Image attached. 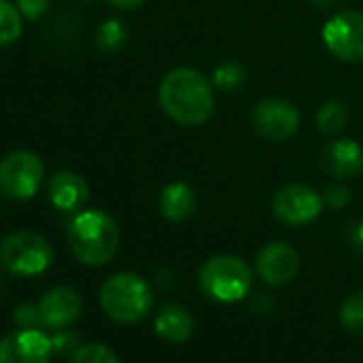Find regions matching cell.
<instances>
[{"label": "cell", "mask_w": 363, "mask_h": 363, "mask_svg": "<svg viewBox=\"0 0 363 363\" xmlns=\"http://www.w3.org/2000/svg\"><path fill=\"white\" fill-rule=\"evenodd\" d=\"M162 111L182 126H201L214 113V90L203 73L191 67L169 71L158 88Z\"/></svg>", "instance_id": "obj_1"}, {"label": "cell", "mask_w": 363, "mask_h": 363, "mask_svg": "<svg viewBox=\"0 0 363 363\" xmlns=\"http://www.w3.org/2000/svg\"><path fill=\"white\" fill-rule=\"evenodd\" d=\"M69 246L84 265H105L120 248L118 225L101 210L79 212L69 225Z\"/></svg>", "instance_id": "obj_2"}, {"label": "cell", "mask_w": 363, "mask_h": 363, "mask_svg": "<svg viewBox=\"0 0 363 363\" xmlns=\"http://www.w3.org/2000/svg\"><path fill=\"white\" fill-rule=\"evenodd\" d=\"M103 312L122 325H135L143 320L154 303V293L150 284L130 272H120L109 276L99 293Z\"/></svg>", "instance_id": "obj_3"}, {"label": "cell", "mask_w": 363, "mask_h": 363, "mask_svg": "<svg viewBox=\"0 0 363 363\" xmlns=\"http://www.w3.org/2000/svg\"><path fill=\"white\" fill-rule=\"evenodd\" d=\"M255 276L248 263L235 255H216L199 272L201 291L220 303L242 301L252 289Z\"/></svg>", "instance_id": "obj_4"}, {"label": "cell", "mask_w": 363, "mask_h": 363, "mask_svg": "<svg viewBox=\"0 0 363 363\" xmlns=\"http://www.w3.org/2000/svg\"><path fill=\"white\" fill-rule=\"evenodd\" d=\"M52 263V244L35 231H18L0 242V265L13 276H41Z\"/></svg>", "instance_id": "obj_5"}, {"label": "cell", "mask_w": 363, "mask_h": 363, "mask_svg": "<svg viewBox=\"0 0 363 363\" xmlns=\"http://www.w3.org/2000/svg\"><path fill=\"white\" fill-rule=\"evenodd\" d=\"M45 179L43 160L28 150H18L0 160V195L16 201L33 199Z\"/></svg>", "instance_id": "obj_6"}, {"label": "cell", "mask_w": 363, "mask_h": 363, "mask_svg": "<svg viewBox=\"0 0 363 363\" xmlns=\"http://www.w3.org/2000/svg\"><path fill=\"white\" fill-rule=\"evenodd\" d=\"M325 48L344 62L363 60V13L340 11L323 26Z\"/></svg>", "instance_id": "obj_7"}, {"label": "cell", "mask_w": 363, "mask_h": 363, "mask_svg": "<svg viewBox=\"0 0 363 363\" xmlns=\"http://www.w3.org/2000/svg\"><path fill=\"white\" fill-rule=\"evenodd\" d=\"M301 124L297 107L284 99H265L252 109V126L267 141L291 139Z\"/></svg>", "instance_id": "obj_8"}, {"label": "cell", "mask_w": 363, "mask_h": 363, "mask_svg": "<svg viewBox=\"0 0 363 363\" xmlns=\"http://www.w3.org/2000/svg\"><path fill=\"white\" fill-rule=\"evenodd\" d=\"M323 206V195L306 184H286L274 195V214L291 227L312 223L320 214Z\"/></svg>", "instance_id": "obj_9"}, {"label": "cell", "mask_w": 363, "mask_h": 363, "mask_svg": "<svg viewBox=\"0 0 363 363\" xmlns=\"http://www.w3.org/2000/svg\"><path fill=\"white\" fill-rule=\"evenodd\" d=\"M52 354V340L37 327L13 331L0 340V363H50Z\"/></svg>", "instance_id": "obj_10"}, {"label": "cell", "mask_w": 363, "mask_h": 363, "mask_svg": "<svg viewBox=\"0 0 363 363\" xmlns=\"http://www.w3.org/2000/svg\"><path fill=\"white\" fill-rule=\"evenodd\" d=\"M257 272L269 286H286L299 272V255L286 242H272L257 257Z\"/></svg>", "instance_id": "obj_11"}, {"label": "cell", "mask_w": 363, "mask_h": 363, "mask_svg": "<svg viewBox=\"0 0 363 363\" xmlns=\"http://www.w3.org/2000/svg\"><path fill=\"white\" fill-rule=\"evenodd\" d=\"M37 306H39L43 327L65 329V327H71L79 318L84 310V299L71 286H54L39 299Z\"/></svg>", "instance_id": "obj_12"}, {"label": "cell", "mask_w": 363, "mask_h": 363, "mask_svg": "<svg viewBox=\"0 0 363 363\" xmlns=\"http://www.w3.org/2000/svg\"><path fill=\"white\" fill-rule=\"evenodd\" d=\"M320 167L333 179H352L363 173V147L350 139L329 141L320 150Z\"/></svg>", "instance_id": "obj_13"}, {"label": "cell", "mask_w": 363, "mask_h": 363, "mask_svg": "<svg viewBox=\"0 0 363 363\" xmlns=\"http://www.w3.org/2000/svg\"><path fill=\"white\" fill-rule=\"evenodd\" d=\"M48 197L60 212H77L88 203L90 191L86 179L75 171H58L48 184Z\"/></svg>", "instance_id": "obj_14"}, {"label": "cell", "mask_w": 363, "mask_h": 363, "mask_svg": "<svg viewBox=\"0 0 363 363\" xmlns=\"http://www.w3.org/2000/svg\"><path fill=\"white\" fill-rule=\"evenodd\" d=\"M154 331L167 342L182 344L191 340L195 331V318L184 306L164 303L154 318Z\"/></svg>", "instance_id": "obj_15"}, {"label": "cell", "mask_w": 363, "mask_h": 363, "mask_svg": "<svg viewBox=\"0 0 363 363\" xmlns=\"http://www.w3.org/2000/svg\"><path fill=\"white\" fill-rule=\"evenodd\" d=\"M195 208H197V195L193 186L184 184V182H173V184H167L160 191L158 210L167 220L173 223L186 220L195 214Z\"/></svg>", "instance_id": "obj_16"}, {"label": "cell", "mask_w": 363, "mask_h": 363, "mask_svg": "<svg viewBox=\"0 0 363 363\" xmlns=\"http://www.w3.org/2000/svg\"><path fill=\"white\" fill-rule=\"evenodd\" d=\"M348 122V109L342 101L333 99L320 105L318 113H316V128L325 135V137H333L337 135Z\"/></svg>", "instance_id": "obj_17"}, {"label": "cell", "mask_w": 363, "mask_h": 363, "mask_svg": "<svg viewBox=\"0 0 363 363\" xmlns=\"http://www.w3.org/2000/svg\"><path fill=\"white\" fill-rule=\"evenodd\" d=\"M24 16L9 0H0V48L11 45L20 39L24 28Z\"/></svg>", "instance_id": "obj_18"}, {"label": "cell", "mask_w": 363, "mask_h": 363, "mask_svg": "<svg viewBox=\"0 0 363 363\" xmlns=\"http://www.w3.org/2000/svg\"><path fill=\"white\" fill-rule=\"evenodd\" d=\"M342 327L357 337H363V291L350 293L340 306Z\"/></svg>", "instance_id": "obj_19"}, {"label": "cell", "mask_w": 363, "mask_h": 363, "mask_svg": "<svg viewBox=\"0 0 363 363\" xmlns=\"http://www.w3.org/2000/svg\"><path fill=\"white\" fill-rule=\"evenodd\" d=\"M246 84V67L240 62H223L214 71V86L223 92H238Z\"/></svg>", "instance_id": "obj_20"}, {"label": "cell", "mask_w": 363, "mask_h": 363, "mask_svg": "<svg viewBox=\"0 0 363 363\" xmlns=\"http://www.w3.org/2000/svg\"><path fill=\"white\" fill-rule=\"evenodd\" d=\"M126 43V28L116 22V20H109L105 22L99 33H96V48L103 52V54H113L118 52L122 45Z\"/></svg>", "instance_id": "obj_21"}, {"label": "cell", "mask_w": 363, "mask_h": 363, "mask_svg": "<svg viewBox=\"0 0 363 363\" xmlns=\"http://www.w3.org/2000/svg\"><path fill=\"white\" fill-rule=\"evenodd\" d=\"M69 363H120V359H118V354L109 346L94 342V344L79 346L71 354Z\"/></svg>", "instance_id": "obj_22"}, {"label": "cell", "mask_w": 363, "mask_h": 363, "mask_svg": "<svg viewBox=\"0 0 363 363\" xmlns=\"http://www.w3.org/2000/svg\"><path fill=\"white\" fill-rule=\"evenodd\" d=\"M16 323L20 329H33L37 325H41V314H39V306L33 303H20L16 308Z\"/></svg>", "instance_id": "obj_23"}, {"label": "cell", "mask_w": 363, "mask_h": 363, "mask_svg": "<svg viewBox=\"0 0 363 363\" xmlns=\"http://www.w3.org/2000/svg\"><path fill=\"white\" fill-rule=\"evenodd\" d=\"M323 201H325V206H329L331 210H340V208H344V206L350 203V193H348V189L342 186V184H331V186L325 189Z\"/></svg>", "instance_id": "obj_24"}, {"label": "cell", "mask_w": 363, "mask_h": 363, "mask_svg": "<svg viewBox=\"0 0 363 363\" xmlns=\"http://www.w3.org/2000/svg\"><path fill=\"white\" fill-rule=\"evenodd\" d=\"M54 352H60V354H73L82 344H79V333H73V331H65V333H58L54 340Z\"/></svg>", "instance_id": "obj_25"}, {"label": "cell", "mask_w": 363, "mask_h": 363, "mask_svg": "<svg viewBox=\"0 0 363 363\" xmlns=\"http://www.w3.org/2000/svg\"><path fill=\"white\" fill-rule=\"evenodd\" d=\"M16 3H18L20 13L26 20H39L45 13L50 0H16Z\"/></svg>", "instance_id": "obj_26"}, {"label": "cell", "mask_w": 363, "mask_h": 363, "mask_svg": "<svg viewBox=\"0 0 363 363\" xmlns=\"http://www.w3.org/2000/svg\"><path fill=\"white\" fill-rule=\"evenodd\" d=\"M274 299L269 297V295H257L255 299H252V303H250V308L255 310V312H259V314H267V312H272L274 310Z\"/></svg>", "instance_id": "obj_27"}, {"label": "cell", "mask_w": 363, "mask_h": 363, "mask_svg": "<svg viewBox=\"0 0 363 363\" xmlns=\"http://www.w3.org/2000/svg\"><path fill=\"white\" fill-rule=\"evenodd\" d=\"M107 3L116 9H124V11H130V9H137L141 7L145 0H107Z\"/></svg>", "instance_id": "obj_28"}, {"label": "cell", "mask_w": 363, "mask_h": 363, "mask_svg": "<svg viewBox=\"0 0 363 363\" xmlns=\"http://www.w3.org/2000/svg\"><path fill=\"white\" fill-rule=\"evenodd\" d=\"M354 242H357V246L363 252V223H359V227L354 229Z\"/></svg>", "instance_id": "obj_29"}, {"label": "cell", "mask_w": 363, "mask_h": 363, "mask_svg": "<svg viewBox=\"0 0 363 363\" xmlns=\"http://www.w3.org/2000/svg\"><path fill=\"white\" fill-rule=\"evenodd\" d=\"M312 3L316 5V7H329L333 0H312Z\"/></svg>", "instance_id": "obj_30"}, {"label": "cell", "mask_w": 363, "mask_h": 363, "mask_svg": "<svg viewBox=\"0 0 363 363\" xmlns=\"http://www.w3.org/2000/svg\"><path fill=\"white\" fill-rule=\"evenodd\" d=\"M5 297V282H3V278H0V299Z\"/></svg>", "instance_id": "obj_31"}]
</instances>
